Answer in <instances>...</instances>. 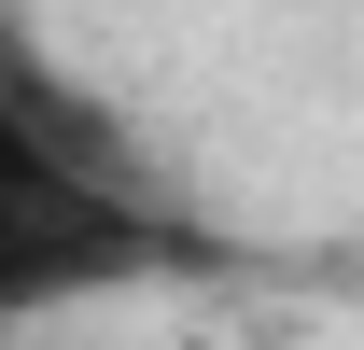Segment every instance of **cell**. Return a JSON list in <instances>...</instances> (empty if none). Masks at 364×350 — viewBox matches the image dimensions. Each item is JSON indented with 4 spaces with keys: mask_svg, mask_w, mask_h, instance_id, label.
I'll return each mask as SVG.
<instances>
[{
    "mask_svg": "<svg viewBox=\"0 0 364 350\" xmlns=\"http://www.w3.org/2000/svg\"><path fill=\"white\" fill-rule=\"evenodd\" d=\"M168 266H196V224L0 43V336L85 295H140Z\"/></svg>",
    "mask_w": 364,
    "mask_h": 350,
    "instance_id": "cell-1",
    "label": "cell"
}]
</instances>
